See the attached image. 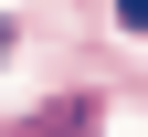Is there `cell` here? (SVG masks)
Segmentation results:
<instances>
[{
    "mask_svg": "<svg viewBox=\"0 0 148 137\" xmlns=\"http://www.w3.org/2000/svg\"><path fill=\"white\" fill-rule=\"evenodd\" d=\"M116 21H127V32H148V0H116Z\"/></svg>",
    "mask_w": 148,
    "mask_h": 137,
    "instance_id": "obj_1",
    "label": "cell"
},
{
    "mask_svg": "<svg viewBox=\"0 0 148 137\" xmlns=\"http://www.w3.org/2000/svg\"><path fill=\"white\" fill-rule=\"evenodd\" d=\"M0 53H11V21H0Z\"/></svg>",
    "mask_w": 148,
    "mask_h": 137,
    "instance_id": "obj_2",
    "label": "cell"
}]
</instances>
